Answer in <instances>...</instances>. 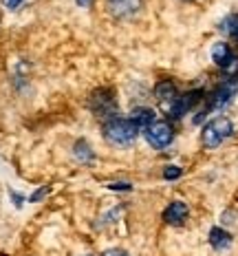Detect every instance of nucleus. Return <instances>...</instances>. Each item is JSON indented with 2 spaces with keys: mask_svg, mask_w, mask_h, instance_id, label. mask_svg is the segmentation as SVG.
I'll use <instances>...</instances> for the list:
<instances>
[{
  "mask_svg": "<svg viewBox=\"0 0 238 256\" xmlns=\"http://www.w3.org/2000/svg\"><path fill=\"white\" fill-rule=\"evenodd\" d=\"M22 2H24V0H2V4H4L7 9H18Z\"/></svg>",
  "mask_w": 238,
  "mask_h": 256,
  "instance_id": "obj_19",
  "label": "nucleus"
},
{
  "mask_svg": "<svg viewBox=\"0 0 238 256\" xmlns=\"http://www.w3.org/2000/svg\"><path fill=\"white\" fill-rule=\"evenodd\" d=\"M73 157H75L79 164H91L95 159V154L91 150V146H88V142L79 140V142H75V146H73Z\"/></svg>",
  "mask_w": 238,
  "mask_h": 256,
  "instance_id": "obj_13",
  "label": "nucleus"
},
{
  "mask_svg": "<svg viewBox=\"0 0 238 256\" xmlns=\"http://www.w3.org/2000/svg\"><path fill=\"white\" fill-rule=\"evenodd\" d=\"M148 144H150L152 148H157V150H163V148H168L174 140V130L172 126L168 124V122H155L152 126H148L144 130Z\"/></svg>",
  "mask_w": 238,
  "mask_h": 256,
  "instance_id": "obj_4",
  "label": "nucleus"
},
{
  "mask_svg": "<svg viewBox=\"0 0 238 256\" xmlns=\"http://www.w3.org/2000/svg\"><path fill=\"white\" fill-rule=\"evenodd\" d=\"M102 256H130L126 250H119V248H110V250H106V252Z\"/></svg>",
  "mask_w": 238,
  "mask_h": 256,
  "instance_id": "obj_18",
  "label": "nucleus"
},
{
  "mask_svg": "<svg viewBox=\"0 0 238 256\" xmlns=\"http://www.w3.org/2000/svg\"><path fill=\"white\" fill-rule=\"evenodd\" d=\"M212 60L219 64L221 68H225L227 64L234 60V56H232L230 44H225V42H216V44L212 46Z\"/></svg>",
  "mask_w": 238,
  "mask_h": 256,
  "instance_id": "obj_12",
  "label": "nucleus"
},
{
  "mask_svg": "<svg viewBox=\"0 0 238 256\" xmlns=\"http://www.w3.org/2000/svg\"><path fill=\"white\" fill-rule=\"evenodd\" d=\"M183 2H194V0H183Z\"/></svg>",
  "mask_w": 238,
  "mask_h": 256,
  "instance_id": "obj_23",
  "label": "nucleus"
},
{
  "mask_svg": "<svg viewBox=\"0 0 238 256\" xmlns=\"http://www.w3.org/2000/svg\"><path fill=\"white\" fill-rule=\"evenodd\" d=\"M223 34L227 36H232V38H238V14H232V16H227V18L221 22L219 26Z\"/></svg>",
  "mask_w": 238,
  "mask_h": 256,
  "instance_id": "obj_14",
  "label": "nucleus"
},
{
  "mask_svg": "<svg viewBox=\"0 0 238 256\" xmlns=\"http://www.w3.org/2000/svg\"><path fill=\"white\" fill-rule=\"evenodd\" d=\"M210 245L216 252H225L232 248V234L223 228H212L210 230Z\"/></svg>",
  "mask_w": 238,
  "mask_h": 256,
  "instance_id": "obj_10",
  "label": "nucleus"
},
{
  "mask_svg": "<svg viewBox=\"0 0 238 256\" xmlns=\"http://www.w3.org/2000/svg\"><path fill=\"white\" fill-rule=\"evenodd\" d=\"M221 221H223V226H234V223H236V212H232V210L223 212V216H221Z\"/></svg>",
  "mask_w": 238,
  "mask_h": 256,
  "instance_id": "obj_17",
  "label": "nucleus"
},
{
  "mask_svg": "<svg viewBox=\"0 0 238 256\" xmlns=\"http://www.w3.org/2000/svg\"><path fill=\"white\" fill-rule=\"evenodd\" d=\"M49 190H51L49 186H42V188H40L38 192H33V194H31V199H29V201H31V204H38L40 199H44V196L49 194Z\"/></svg>",
  "mask_w": 238,
  "mask_h": 256,
  "instance_id": "obj_16",
  "label": "nucleus"
},
{
  "mask_svg": "<svg viewBox=\"0 0 238 256\" xmlns=\"http://www.w3.org/2000/svg\"><path fill=\"white\" fill-rule=\"evenodd\" d=\"M77 4H79V7H91L93 0H77Z\"/></svg>",
  "mask_w": 238,
  "mask_h": 256,
  "instance_id": "obj_22",
  "label": "nucleus"
},
{
  "mask_svg": "<svg viewBox=\"0 0 238 256\" xmlns=\"http://www.w3.org/2000/svg\"><path fill=\"white\" fill-rule=\"evenodd\" d=\"M86 256H93V254H86Z\"/></svg>",
  "mask_w": 238,
  "mask_h": 256,
  "instance_id": "obj_24",
  "label": "nucleus"
},
{
  "mask_svg": "<svg viewBox=\"0 0 238 256\" xmlns=\"http://www.w3.org/2000/svg\"><path fill=\"white\" fill-rule=\"evenodd\" d=\"M106 7H108L110 16L119 20H128L141 12L144 0H106Z\"/></svg>",
  "mask_w": 238,
  "mask_h": 256,
  "instance_id": "obj_7",
  "label": "nucleus"
},
{
  "mask_svg": "<svg viewBox=\"0 0 238 256\" xmlns=\"http://www.w3.org/2000/svg\"><path fill=\"white\" fill-rule=\"evenodd\" d=\"M183 174V170L179 166H166V170H163V179L172 181V179H179Z\"/></svg>",
  "mask_w": 238,
  "mask_h": 256,
  "instance_id": "obj_15",
  "label": "nucleus"
},
{
  "mask_svg": "<svg viewBox=\"0 0 238 256\" xmlns=\"http://www.w3.org/2000/svg\"><path fill=\"white\" fill-rule=\"evenodd\" d=\"M155 117H157V115H155V110L148 108V106H139V108H135V110L130 113V120L135 122V124L139 126L141 130H146L148 126L155 124V122H157Z\"/></svg>",
  "mask_w": 238,
  "mask_h": 256,
  "instance_id": "obj_11",
  "label": "nucleus"
},
{
  "mask_svg": "<svg viewBox=\"0 0 238 256\" xmlns=\"http://www.w3.org/2000/svg\"><path fill=\"white\" fill-rule=\"evenodd\" d=\"M201 100H203V90H190V93L179 95V98L172 102L170 108H168V115H170L172 120H181V117L185 113H190Z\"/></svg>",
  "mask_w": 238,
  "mask_h": 256,
  "instance_id": "obj_6",
  "label": "nucleus"
},
{
  "mask_svg": "<svg viewBox=\"0 0 238 256\" xmlns=\"http://www.w3.org/2000/svg\"><path fill=\"white\" fill-rule=\"evenodd\" d=\"M155 98L159 100V104H163V106H166V110H168L172 106L174 100L179 98L174 82H170V80H161V82L155 86Z\"/></svg>",
  "mask_w": 238,
  "mask_h": 256,
  "instance_id": "obj_9",
  "label": "nucleus"
},
{
  "mask_svg": "<svg viewBox=\"0 0 238 256\" xmlns=\"http://www.w3.org/2000/svg\"><path fill=\"white\" fill-rule=\"evenodd\" d=\"M188 214H190L188 204H183V201H172V204L163 210V221H166L168 226H183Z\"/></svg>",
  "mask_w": 238,
  "mask_h": 256,
  "instance_id": "obj_8",
  "label": "nucleus"
},
{
  "mask_svg": "<svg viewBox=\"0 0 238 256\" xmlns=\"http://www.w3.org/2000/svg\"><path fill=\"white\" fill-rule=\"evenodd\" d=\"M236 80H227V82L223 84H219L214 90H212V95L208 98V113L210 110H219V108H225L227 104L232 102V98H234V93H236Z\"/></svg>",
  "mask_w": 238,
  "mask_h": 256,
  "instance_id": "obj_5",
  "label": "nucleus"
},
{
  "mask_svg": "<svg viewBox=\"0 0 238 256\" xmlns=\"http://www.w3.org/2000/svg\"><path fill=\"white\" fill-rule=\"evenodd\" d=\"M234 132V124L227 117H216L210 124H205L203 132H201V142L205 148H219L227 137H232Z\"/></svg>",
  "mask_w": 238,
  "mask_h": 256,
  "instance_id": "obj_2",
  "label": "nucleus"
},
{
  "mask_svg": "<svg viewBox=\"0 0 238 256\" xmlns=\"http://www.w3.org/2000/svg\"><path fill=\"white\" fill-rule=\"evenodd\" d=\"M88 106H91V110L95 115L102 117L106 122L117 117V102H115V93L110 88L95 90L91 95V100H88Z\"/></svg>",
  "mask_w": 238,
  "mask_h": 256,
  "instance_id": "obj_3",
  "label": "nucleus"
},
{
  "mask_svg": "<svg viewBox=\"0 0 238 256\" xmlns=\"http://www.w3.org/2000/svg\"><path fill=\"white\" fill-rule=\"evenodd\" d=\"M9 194H11V199L15 201V206H18V208H20V206H22V201H24V199H22V196H20V194H18V192H13V190H11V192H9Z\"/></svg>",
  "mask_w": 238,
  "mask_h": 256,
  "instance_id": "obj_21",
  "label": "nucleus"
},
{
  "mask_svg": "<svg viewBox=\"0 0 238 256\" xmlns=\"http://www.w3.org/2000/svg\"><path fill=\"white\" fill-rule=\"evenodd\" d=\"M110 190H132L130 184H108Z\"/></svg>",
  "mask_w": 238,
  "mask_h": 256,
  "instance_id": "obj_20",
  "label": "nucleus"
},
{
  "mask_svg": "<svg viewBox=\"0 0 238 256\" xmlns=\"http://www.w3.org/2000/svg\"><path fill=\"white\" fill-rule=\"evenodd\" d=\"M141 128L130 117H113L104 124V137L113 146H130L139 137Z\"/></svg>",
  "mask_w": 238,
  "mask_h": 256,
  "instance_id": "obj_1",
  "label": "nucleus"
}]
</instances>
